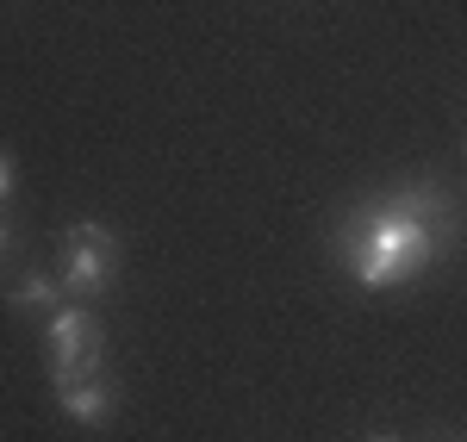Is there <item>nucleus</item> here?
Returning <instances> with one entry per match:
<instances>
[{"instance_id":"obj_1","label":"nucleus","mask_w":467,"mask_h":442,"mask_svg":"<svg viewBox=\"0 0 467 442\" xmlns=\"http://www.w3.org/2000/svg\"><path fill=\"white\" fill-rule=\"evenodd\" d=\"M455 243H462V200L436 181H405L393 193L356 200L337 219V231H330L337 262L349 268V281L368 287V293L418 281Z\"/></svg>"},{"instance_id":"obj_5","label":"nucleus","mask_w":467,"mask_h":442,"mask_svg":"<svg viewBox=\"0 0 467 442\" xmlns=\"http://www.w3.org/2000/svg\"><path fill=\"white\" fill-rule=\"evenodd\" d=\"M13 305H37V312H57L63 305V287H57V274H19L13 281Z\"/></svg>"},{"instance_id":"obj_4","label":"nucleus","mask_w":467,"mask_h":442,"mask_svg":"<svg viewBox=\"0 0 467 442\" xmlns=\"http://www.w3.org/2000/svg\"><path fill=\"white\" fill-rule=\"evenodd\" d=\"M57 399H63V411H69L75 424L100 430V424H112V411H119V386H112L107 374H81V380H63L57 386Z\"/></svg>"},{"instance_id":"obj_2","label":"nucleus","mask_w":467,"mask_h":442,"mask_svg":"<svg viewBox=\"0 0 467 442\" xmlns=\"http://www.w3.org/2000/svg\"><path fill=\"white\" fill-rule=\"evenodd\" d=\"M57 287L75 305H88V299L119 287V237H112L107 224L81 219L63 231V243H57Z\"/></svg>"},{"instance_id":"obj_3","label":"nucleus","mask_w":467,"mask_h":442,"mask_svg":"<svg viewBox=\"0 0 467 442\" xmlns=\"http://www.w3.org/2000/svg\"><path fill=\"white\" fill-rule=\"evenodd\" d=\"M44 349H50V386H63V380H81V374H100L107 336H100L88 305H57L50 324H44Z\"/></svg>"},{"instance_id":"obj_7","label":"nucleus","mask_w":467,"mask_h":442,"mask_svg":"<svg viewBox=\"0 0 467 442\" xmlns=\"http://www.w3.org/2000/svg\"><path fill=\"white\" fill-rule=\"evenodd\" d=\"M6 250H13V224L0 219V262H6Z\"/></svg>"},{"instance_id":"obj_6","label":"nucleus","mask_w":467,"mask_h":442,"mask_svg":"<svg viewBox=\"0 0 467 442\" xmlns=\"http://www.w3.org/2000/svg\"><path fill=\"white\" fill-rule=\"evenodd\" d=\"M13 187H19V162H13V156H6V149H0V200H6V193H13Z\"/></svg>"},{"instance_id":"obj_8","label":"nucleus","mask_w":467,"mask_h":442,"mask_svg":"<svg viewBox=\"0 0 467 442\" xmlns=\"http://www.w3.org/2000/svg\"><path fill=\"white\" fill-rule=\"evenodd\" d=\"M368 442H399V437H368Z\"/></svg>"}]
</instances>
